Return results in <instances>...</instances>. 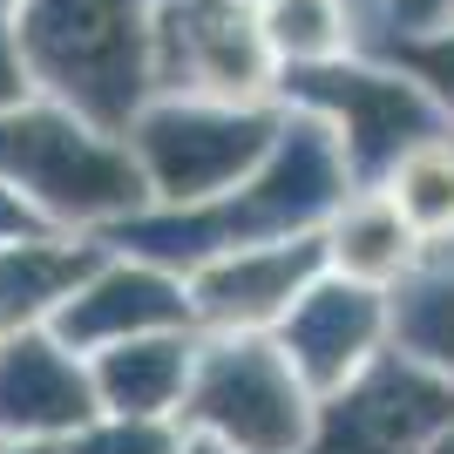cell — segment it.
<instances>
[{
  "label": "cell",
  "mask_w": 454,
  "mask_h": 454,
  "mask_svg": "<svg viewBox=\"0 0 454 454\" xmlns=\"http://www.w3.org/2000/svg\"><path fill=\"white\" fill-rule=\"evenodd\" d=\"M0 184L48 231H82V238H102L150 204L129 136H102L61 102L0 109Z\"/></svg>",
  "instance_id": "obj_1"
},
{
  "label": "cell",
  "mask_w": 454,
  "mask_h": 454,
  "mask_svg": "<svg viewBox=\"0 0 454 454\" xmlns=\"http://www.w3.org/2000/svg\"><path fill=\"white\" fill-rule=\"evenodd\" d=\"M20 61L48 102L102 136H129L150 109V14L143 0H20Z\"/></svg>",
  "instance_id": "obj_2"
},
{
  "label": "cell",
  "mask_w": 454,
  "mask_h": 454,
  "mask_svg": "<svg viewBox=\"0 0 454 454\" xmlns=\"http://www.w3.org/2000/svg\"><path fill=\"white\" fill-rule=\"evenodd\" d=\"M319 400L278 333H204L176 427L210 434L224 454H305Z\"/></svg>",
  "instance_id": "obj_3"
},
{
  "label": "cell",
  "mask_w": 454,
  "mask_h": 454,
  "mask_svg": "<svg viewBox=\"0 0 454 454\" xmlns=\"http://www.w3.org/2000/svg\"><path fill=\"white\" fill-rule=\"evenodd\" d=\"M285 115L265 102H204L176 95L129 122V150L143 163L150 204H204L217 190L245 184L271 156Z\"/></svg>",
  "instance_id": "obj_4"
},
{
  "label": "cell",
  "mask_w": 454,
  "mask_h": 454,
  "mask_svg": "<svg viewBox=\"0 0 454 454\" xmlns=\"http://www.w3.org/2000/svg\"><path fill=\"white\" fill-rule=\"evenodd\" d=\"M285 95L299 102L305 115H319L325 129L340 136L346 170L353 184H387L400 156L427 143V136H448V109L407 75H387V68H346V61H312V68H292Z\"/></svg>",
  "instance_id": "obj_5"
},
{
  "label": "cell",
  "mask_w": 454,
  "mask_h": 454,
  "mask_svg": "<svg viewBox=\"0 0 454 454\" xmlns=\"http://www.w3.org/2000/svg\"><path fill=\"white\" fill-rule=\"evenodd\" d=\"M448 427H454V380L387 340L346 387L319 400L305 454H427V441Z\"/></svg>",
  "instance_id": "obj_6"
},
{
  "label": "cell",
  "mask_w": 454,
  "mask_h": 454,
  "mask_svg": "<svg viewBox=\"0 0 454 454\" xmlns=\"http://www.w3.org/2000/svg\"><path fill=\"white\" fill-rule=\"evenodd\" d=\"M265 20L245 0H170L150 20V89L204 102H258L271 89Z\"/></svg>",
  "instance_id": "obj_7"
},
{
  "label": "cell",
  "mask_w": 454,
  "mask_h": 454,
  "mask_svg": "<svg viewBox=\"0 0 454 454\" xmlns=\"http://www.w3.org/2000/svg\"><path fill=\"white\" fill-rule=\"evenodd\" d=\"M184 325H197L184 271L150 265V258H136V251H102V265L55 305L48 333L89 360V353H102V346H115V340H136V333H184ZM197 333H204V325H197Z\"/></svg>",
  "instance_id": "obj_8"
},
{
  "label": "cell",
  "mask_w": 454,
  "mask_h": 454,
  "mask_svg": "<svg viewBox=\"0 0 454 454\" xmlns=\"http://www.w3.org/2000/svg\"><path fill=\"white\" fill-rule=\"evenodd\" d=\"M271 333L292 353V366L312 387V400H325L333 387H346L380 346L394 340V292L387 285H360L346 271H325V278L305 285L299 305Z\"/></svg>",
  "instance_id": "obj_9"
},
{
  "label": "cell",
  "mask_w": 454,
  "mask_h": 454,
  "mask_svg": "<svg viewBox=\"0 0 454 454\" xmlns=\"http://www.w3.org/2000/svg\"><path fill=\"white\" fill-rule=\"evenodd\" d=\"M325 271H333L325 231L278 238V245H245L190 271V305H197L204 333H271L299 305L305 285L325 278Z\"/></svg>",
  "instance_id": "obj_10"
},
{
  "label": "cell",
  "mask_w": 454,
  "mask_h": 454,
  "mask_svg": "<svg viewBox=\"0 0 454 454\" xmlns=\"http://www.w3.org/2000/svg\"><path fill=\"white\" fill-rule=\"evenodd\" d=\"M102 414L89 360L48 325L0 340V441H68Z\"/></svg>",
  "instance_id": "obj_11"
},
{
  "label": "cell",
  "mask_w": 454,
  "mask_h": 454,
  "mask_svg": "<svg viewBox=\"0 0 454 454\" xmlns=\"http://www.w3.org/2000/svg\"><path fill=\"white\" fill-rule=\"evenodd\" d=\"M102 238L82 231H27V238H0V340L48 325L55 305L102 265Z\"/></svg>",
  "instance_id": "obj_12"
},
{
  "label": "cell",
  "mask_w": 454,
  "mask_h": 454,
  "mask_svg": "<svg viewBox=\"0 0 454 454\" xmlns=\"http://www.w3.org/2000/svg\"><path fill=\"white\" fill-rule=\"evenodd\" d=\"M190 366H197V325H184V333H136V340H115L102 353H89V380H95L102 414L176 420Z\"/></svg>",
  "instance_id": "obj_13"
},
{
  "label": "cell",
  "mask_w": 454,
  "mask_h": 454,
  "mask_svg": "<svg viewBox=\"0 0 454 454\" xmlns=\"http://www.w3.org/2000/svg\"><path fill=\"white\" fill-rule=\"evenodd\" d=\"M325 258H333V271H346V278L394 292V285L420 265V238L394 210V197L380 184H366V190H346V204L325 217Z\"/></svg>",
  "instance_id": "obj_14"
},
{
  "label": "cell",
  "mask_w": 454,
  "mask_h": 454,
  "mask_svg": "<svg viewBox=\"0 0 454 454\" xmlns=\"http://www.w3.org/2000/svg\"><path fill=\"white\" fill-rule=\"evenodd\" d=\"M380 190H387L394 210L414 224L420 251L448 245V238H454V129L414 143V150L387 170V184H380Z\"/></svg>",
  "instance_id": "obj_15"
},
{
  "label": "cell",
  "mask_w": 454,
  "mask_h": 454,
  "mask_svg": "<svg viewBox=\"0 0 454 454\" xmlns=\"http://www.w3.org/2000/svg\"><path fill=\"white\" fill-rule=\"evenodd\" d=\"M394 346L454 380V265H414L394 292Z\"/></svg>",
  "instance_id": "obj_16"
},
{
  "label": "cell",
  "mask_w": 454,
  "mask_h": 454,
  "mask_svg": "<svg viewBox=\"0 0 454 454\" xmlns=\"http://www.w3.org/2000/svg\"><path fill=\"white\" fill-rule=\"evenodd\" d=\"M265 41L271 55L292 61V68H312V61H340L346 55V7L340 0H265Z\"/></svg>",
  "instance_id": "obj_17"
},
{
  "label": "cell",
  "mask_w": 454,
  "mask_h": 454,
  "mask_svg": "<svg viewBox=\"0 0 454 454\" xmlns=\"http://www.w3.org/2000/svg\"><path fill=\"white\" fill-rule=\"evenodd\" d=\"M184 448V427L156 414H95L89 427L61 441V454H176Z\"/></svg>",
  "instance_id": "obj_18"
},
{
  "label": "cell",
  "mask_w": 454,
  "mask_h": 454,
  "mask_svg": "<svg viewBox=\"0 0 454 454\" xmlns=\"http://www.w3.org/2000/svg\"><path fill=\"white\" fill-rule=\"evenodd\" d=\"M27 61H20V41H14V27L0 20V109H20L27 102Z\"/></svg>",
  "instance_id": "obj_19"
},
{
  "label": "cell",
  "mask_w": 454,
  "mask_h": 454,
  "mask_svg": "<svg viewBox=\"0 0 454 454\" xmlns=\"http://www.w3.org/2000/svg\"><path fill=\"white\" fill-rule=\"evenodd\" d=\"M448 7H454V0H400V20L420 35V27H441V14H448Z\"/></svg>",
  "instance_id": "obj_20"
},
{
  "label": "cell",
  "mask_w": 454,
  "mask_h": 454,
  "mask_svg": "<svg viewBox=\"0 0 454 454\" xmlns=\"http://www.w3.org/2000/svg\"><path fill=\"white\" fill-rule=\"evenodd\" d=\"M176 454H224V448H217L210 434H184V448H176Z\"/></svg>",
  "instance_id": "obj_21"
},
{
  "label": "cell",
  "mask_w": 454,
  "mask_h": 454,
  "mask_svg": "<svg viewBox=\"0 0 454 454\" xmlns=\"http://www.w3.org/2000/svg\"><path fill=\"white\" fill-rule=\"evenodd\" d=\"M427 454H454V427H448V434H434V441H427Z\"/></svg>",
  "instance_id": "obj_22"
}]
</instances>
